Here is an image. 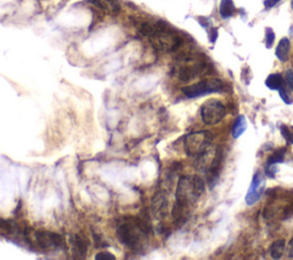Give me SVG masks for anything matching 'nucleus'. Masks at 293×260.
Listing matches in <instances>:
<instances>
[{
    "instance_id": "10",
    "label": "nucleus",
    "mask_w": 293,
    "mask_h": 260,
    "mask_svg": "<svg viewBox=\"0 0 293 260\" xmlns=\"http://www.w3.org/2000/svg\"><path fill=\"white\" fill-rule=\"evenodd\" d=\"M71 250H73V254L74 255L76 258H84L85 256L87 255L88 252V247H89V241L87 237H85L84 235L81 234H76L70 236L69 240Z\"/></svg>"
},
{
    "instance_id": "27",
    "label": "nucleus",
    "mask_w": 293,
    "mask_h": 260,
    "mask_svg": "<svg viewBox=\"0 0 293 260\" xmlns=\"http://www.w3.org/2000/svg\"><path fill=\"white\" fill-rule=\"evenodd\" d=\"M218 38V29H211L210 33V40L212 42H216Z\"/></svg>"
},
{
    "instance_id": "12",
    "label": "nucleus",
    "mask_w": 293,
    "mask_h": 260,
    "mask_svg": "<svg viewBox=\"0 0 293 260\" xmlns=\"http://www.w3.org/2000/svg\"><path fill=\"white\" fill-rule=\"evenodd\" d=\"M223 161V154L221 148H217V154L214 156L213 162L211 164V166L207 170V179H209L210 186L213 187L214 184H217L218 179L220 176V167Z\"/></svg>"
},
{
    "instance_id": "1",
    "label": "nucleus",
    "mask_w": 293,
    "mask_h": 260,
    "mask_svg": "<svg viewBox=\"0 0 293 260\" xmlns=\"http://www.w3.org/2000/svg\"><path fill=\"white\" fill-rule=\"evenodd\" d=\"M205 185L198 176H183L179 179L177 186V203L173 208V217L181 219L188 213L204 193Z\"/></svg>"
},
{
    "instance_id": "23",
    "label": "nucleus",
    "mask_w": 293,
    "mask_h": 260,
    "mask_svg": "<svg viewBox=\"0 0 293 260\" xmlns=\"http://www.w3.org/2000/svg\"><path fill=\"white\" fill-rule=\"evenodd\" d=\"M95 259H98V260H115L116 257L113 255L110 254V252L103 251V252H100V254L96 255Z\"/></svg>"
},
{
    "instance_id": "3",
    "label": "nucleus",
    "mask_w": 293,
    "mask_h": 260,
    "mask_svg": "<svg viewBox=\"0 0 293 260\" xmlns=\"http://www.w3.org/2000/svg\"><path fill=\"white\" fill-rule=\"evenodd\" d=\"M119 242L131 250H140L146 243L150 233V225L145 219L126 218L117 227Z\"/></svg>"
},
{
    "instance_id": "22",
    "label": "nucleus",
    "mask_w": 293,
    "mask_h": 260,
    "mask_svg": "<svg viewBox=\"0 0 293 260\" xmlns=\"http://www.w3.org/2000/svg\"><path fill=\"white\" fill-rule=\"evenodd\" d=\"M287 87L290 88V91H293V71L288 70L287 74H285V80H284Z\"/></svg>"
},
{
    "instance_id": "28",
    "label": "nucleus",
    "mask_w": 293,
    "mask_h": 260,
    "mask_svg": "<svg viewBox=\"0 0 293 260\" xmlns=\"http://www.w3.org/2000/svg\"><path fill=\"white\" fill-rule=\"evenodd\" d=\"M289 248H290V255L293 257V238L290 241V244H289Z\"/></svg>"
},
{
    "instance_id": "20",
    "label": "nucleus",
    "mask_w": 293,
    "mask_h": 260,
    "mask_svg": "<svg viewBox=\"0 0 293 260\" xmlns=\"http://www.w3.org/2000/svg\"><path fill=\"white\" fill-rule=\"evenodd\" d=\"M280 130L282 137L285 139V141H287L289 145H293V126L283 124V125H281Z\"/></svg>"
},
{
    "instance_id": "29",
    "label": "nucleus",
    "mask_w": 293,
    "mask_h": 260,
    "mask_svg": "<svg viewBox=\"0 0 293 260\" xmlns=\"http://www.w3.org/2000/svg\"><path fill=\"white\" fill-rule=\"evenodd\" d=\"M291 7H292V10H293V0H292V2H291Z\"/></svg>"
},
{
    "instance_id": "6",
    "label": "nucleus",
    "mask_w": 293,
    "mask_h": 260,
    "mask_svg": "<svg viewBox=\"0 0 293 260\" xmlns=\"http://www.w3.org/2000/svg\"><path fill=\"white\" fill-rule=\"evenodd\" d=\"M212 133L209 131H198L184 138V150L190 157H197L211 146Z\"/></svg>"
},
{
    "instance_id": "7",
    "label": "nucleus",
    "mask_w": 293,
    "mask_h": 260,
    "mask_svg": "<svg viewBox=\"0 0 293 260\" xmlns=\"http://www.w3.org/2000/svg\"><path fill=\"white\" fill-rule=\"evenodd\" d=\"M227 109L224 105L217 99H210L201 107V117L206 125H216L224 118Z\"/></svg>"
},
{
    "instance_id": "17",
    "label": "nucleus",
    "mask_w": 293,
    "mask_h": 260,
    "mask_svg": "<svg viewBox=\"0 0 293 260\" xmlns=\"http://www.w3.org/2000/svg\"><path fill=\"white\" fill-rule=\"evenodd\" d=\"M219 13L222 19H229L234 16L236 13V7L234 5L233 0H221L219 6Z\"/></svg>"
},
{
    "instance_id": "19",
    "label": "nucleus",
    "mask_w": 293,
    "mask_h": 260,
    "mask_svg": "<svg viewBox=\"0 0 293 260\" xmlns=\"http://www.w3.org/2000/svg\"><path fill=\"white\" fill-rule=\"evenodd\" d=\"M285 249V241L284 240H277L275 241L269 249L271 258L274 259H280L282 256H283Z\"/></svg>"
},
{
    "instance_id": "16",
    "label": "nucleus",
    "mask_w": 293,
    "mask_h": 260,
    "mask_svg": "<svg viewBox=\"0 0 293 260\" xmlns=\"http://www.w3.org/2000/svg\"><path fill=\"white\" fill-rule=\"evenodd\" d=\"M264 84L271 91H280L284 86V78L280 74H271L264 80Z\"/></svg>"
},
{
    "instance_id": "8",
    "label": "nucleus",
    "mask_w": 293,
    "mask_h": 260,
    "mask_svg": "<svg viewBox=\"0 0 293 260\" xmlns=\"http://www.w3.org/2000/svg\"><path fill=\"white\" fill-rule=\"evenodd\" d=\"M36 243L42 250H56L63 247L64 241L61 235L48 230H37L34 234Z\"/></svg>"
},
{
    "instance_id": "13",
    "label": "nucleus",
    "mask_w": 293,
    "mask_h": 260,
    "mask_svg": "<svg viewBox=\"0 0 293 260\" xmlns=\"http://www.w3.org/2000/svg\"><path fill=\"white\" fill-rule=\"evenodd\" d=\"M284 157H285V148L276 149V150H275L273 154L268 157L267 162H266V166H264V173H266V176L274 178L275 166H276L277 164L283 162Z\"/></svg>"
},
{
    "instance_id": "26",
    "label": "nucleus",
    "mask_w": 293,
    "mask_h": 260,
    "mask_svg": "<svg viewBox=\"0 0 293 260\" xmlns=\"http://www.w3.org/2000/svg\"><path fill=\"white\" fill-rule=\"evenodd\" d=\"M280 1H281V0H264L263 5L267 9H270V8H273L274 6H276Z\"/></svg>"
},
{
    "instance_id": "2",
    "label": "nucleus",
    "mask_w": 293,
    "mask_h": 260,
    "mask_svg": "<svg viewBox=\"0 0 293 260\" xmlns=\"http://www.w3.org/2000/svg\"><path fill=\"white\" fill-rule=\"evenodd\" d=\"M140 34L149 39L150 44L156 51L162 53L177 51L182 42L180 36L162 21L145 23L141 27Z\"/></svg>"
},
{
    "instance_id": "4",
    "label": "nucleus",
    "mask_w": 293,
    "mask_h": 260,
    "mask_svg": "<svg viewBox=\"0 0 293 260\" xmlns=\"http://www.w3.org/2000/svg\"><path fill=\"white\" fill-rule=\"evenodd\" d=\"M210 66L199 56L185 55L178 61L176 73L179 79L184 83L196 79L203 74H207Z\"/></svg>"
},
{
    "instance_id": "24",
    "label": "nucleus",
    "mask_w": 293,
    "mask_h": 260,
    "mask_svg": "<svg viewBox=\"0 0 293 260\" xmlns=\"http://www.w3.org/2000/svg\"><path fill=\"white\" fill-rule=\"evenodd\" d=\"M280 94H281V98L283 99V101H284L285 103H288V105H290V103H292L291 97L288 94V92H287V90H285V88H284V86L282 87L281 90H280Z\"/></svg>"
},
{
    "instance_id": "11",
    "label": "nucleus",
    "mask_w": 293,
    "mask_h": 260,
    "mask_svg": "<svg viewBox=\"0 0 293 260\" xmlns=\"http://www.w3.org/2000/svg\"><path fill=\"white\" fill-rule=\"evenodd\" d=\"M151 211L157 219L165 218L169 213V201L163 193H158L152 199Z\"/></svg>"
},
{
    "instance_id": "21",
    "label": "nucleus",
    "mask_w": 293,
    "mask_h": 260,
    "mask_svg": "<svg viewBox=\"0 0 293 260\" xmlns=\"http://www.w3.org/2000/svg\"><path fill=\"white\" fill-rule=\"evenodd\" d=\"M275 41V33L271 28H267L266 29V46L267 48H270L273 46Z\"/></svg>"
},
{
    "instance_id": "9",
    "label": "nucleus",
    "mask_w": 293,
    "mask_h": 260,
    "mask_svg": "<svg viewBox=\"0 0 293 260\" xmlns=\"http://www.w3.org/2000/svg\"><path fill=\"white\" fill-rule=\"evenodd\" d=\"M266 189V179L261 173H256L252 183L250 185L248 194L245 196V202L248 205H253L259 201Z\"/></svg>"
},
{
    "instance_id": "5",
    "label": "nucleus",
    "mask_w": 293,
    "mask_h": 260,
    "mask_svg": "<svg viewBox=\"0 0 293 260\" xmlns=\"http://www.w3.org/2000/svg\"><path fill=\"white\" fill-rule=\"evenodd\" d=\"M224 91H226V84L223 83V80L217 78L204 79L182 87V93L189 99H196L212 93H222Z\"/></svg>"
},
{
    "instance_id": "18",
    "label": "nucleus",
    "mask_w": 293,
    "mask_h": 260,
    "mask_svg": "<svg viewBox=\"0 0 293 260\" xmlns=\"http://www.w3.org/2000/svg\"><path fill=\"white\" fill-rule=\"evenodd\" d=\"M248 129V122H246L245 117L243 115H239L236 118L234 126H233V138L238 139L241 135Z\"/></svg>"
},
{
    "instance_id": "15",
    "label": "nucleus",
    "mask_w": 293,
    "mask_h": 260,
    "mask_svg": "<svg viewBox=\"0 0 293 260\" xmlns=\"http://www.w3.org/2000/svg\"><path fill=\"white\" fill-rule=\"evenodd\" d=\"M290 40H289L287 37L282 38L276 46V49H275V55H276V58L280 60L281 62H287L289 59V54H290Z\"/></svg>"
},
{
    "instance_id": "25",
    "label": "nucleus",
    "mask_w": 293,
    "mask_h": 260,
    "mask_svg": "<svg viewBox=\"0 0 293 260\" xmlns=\"http://www.w3.org/2000/svg\"><path fill=\"white\" fill-rule=\"evenodd\" d=\"M0 229L6 231V233H9V231L12 230V226H10L9 223L6 222V220L0 219Z\"/></svg>"
},
{
    "instance_id": "14",
    "label": "nucleus",
    "mask_w": 293,
    "mask_h": 260,
    "mask_svg": "<svg viewBox=\"0 0 293 260\" xmlns=\"http://www.w3.org/2000/svg\"><path fill=\"white\" fill-rule=\"evenodd\" d=\"M93 6L98 7L107 14H117L120 10V5L117 0H87Z\"/></svg>"
}]
</instances>
